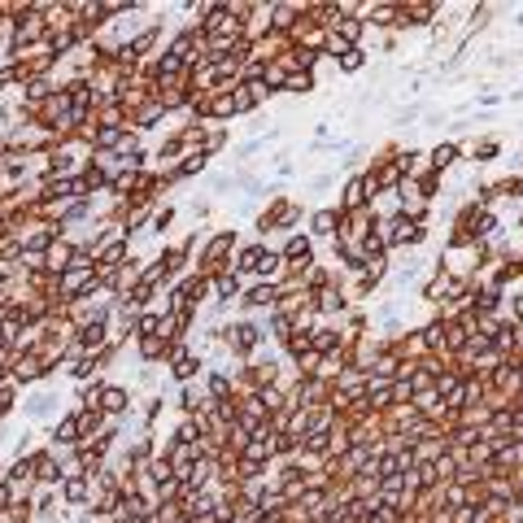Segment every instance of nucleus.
Listing matches in <instances>:
<instances>
[{"label":"nucleus","mask_w":523,"mask_h":523,"mask_svg":"<svg viewBox=\"0 0 523 523\" xmlns=\"http://www.w3.org/2000/svg\"><path fill=\"white\" fill-rule=\"evenodd\" d=\"M105 405H109V410H118V405H127V397H122V392H105Z\"/></svg>","instance_id":"obj_1"}]
</instances>
